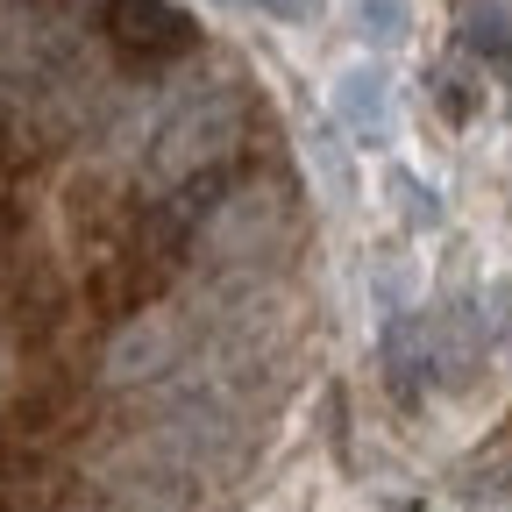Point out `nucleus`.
Segmentation results:
<instances>
[{
    "label": "nucleus",
    "instance_id": "1",
    "mask_svg": "<svg viewBox=\"0 0 512 512\" xmlns=\"http://www.w3.org/2000/svg\"><path fill=\"white\" fill-rule=\"evenodd\" d=\"M235 128H242V93L235 86H214L200 100H185L150 136V178L157 185H185V178L221 171V157L235 150Z\"/></svg>",
    "mask_w": 512,
    "mask_h": 512
},
{
    "label": "nucleus",
    "instance_id": "2",
    "mask_svg": "<svg viewBox=\"0 0 512 512\" xmlns=\"http://www.w3.org/2000/svg\"><path fill=\"white\" fill-rule=\"evenodd\" d=\"M100 29H107V43H114L128 64H171V57H185L192 43H200L192 15L171 8V0H107Z\"/></svg>",
    "mask_w": 512,
    "mask_h": 512
},
{
    "label": "nucleus",
    "instance_id": "3",
    "mask_svg": "<svg viewBox=\"0 0 512 512\" xmlns=\"http://www.w3.org/2000/svg\"><path fill=\"white\" fill-rule=\"evenodd\" d=\"M285 228V214H278V200L271 192H242V200H228L221 214H207V235H214V256H256L271 235Z\"/></svg>",
    "mask_w": 512,
    "mask_h": 512
},
{
    "label": "nucleus",
    "instance_id": "4",
    "mask_svg": "<svg viewBox=\"0 0 512 512\" xmlns=\"http://www.w3.org/2000/svg\"><path fill=\"white\" fill-rule=\"evenodd\" d=\"M335 114L349 128V143H384V128H392V86H384V72H349L335 86Z\"/></svg>",
    "mask_w": 512,
    "mask_h": 512
}]
</instances>
